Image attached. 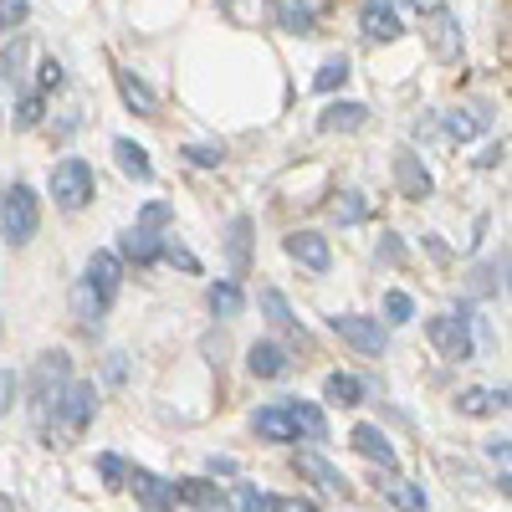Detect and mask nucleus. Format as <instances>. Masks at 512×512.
I'll use <instances>...</instances> for the list:
<instances>
[{
    "label": "nucleus",
    "instance_id": "1",
    "mask_svg": "<svg viewBox=\"0 0 512 512\" xmlns=\"http://www.w3.org/2000/svg\"><path fill=\"white\" fill-rule=\"evenodd\" d=\"M67 384H72V359L62 349L36 359V369H31V415H36L41 431H47V420L57 415V400H62Z\"/></svg>",
    "mask_w": 512,
    "mask_h": 512
},
{
    "label": "nucleus",
    "instance_id": "2",
    "mask_svg": "<svg viewBox=\"0 0 512 512\" xmlns=\"http://www.w3.org/2000/svg\"><path fill=\"white\" fill-rule=\"evenodd\" d=\"M93 195H98L93 164H88V159H77V154H67V159L52 169V200H57L62 210H88Z\"/></svg>",
    "mask_w": 512,
    "mask_h": 512
},
{
    "label": "nucleus",
    "instance_id": "3",
    "mask_svg": "<svg viewBox=\"0 0 512 512\" xmlns=\"http://www.w3.org/2000/svg\"><path fill=\"white\" fill-rule=\"evenodd\" d=\"M41 226V195L31 185H11L0 195V231L11 236V246H26Z\"/></svg>",
    "mask_w": 512,
    "mask_h": 512
},
{
    "label": "nucleus",
    "instance_id": "4",
    "mask_svg": "<svg viewBox=\"0 0 512 512\" xmlns=\"http://www.w3.org/2000/svg\"><path fill=\"white\" fill-rule=\"evenodd\" d=\"M328 328L344 338L349 349H359L364 359H379L384 349H390V333H384V323L379 318H364V313H338V318H328Z\"/></svg>",
    "mask_w": 512,
    "mask_h": 512
},
{
    "label": "nucleus",
    "instance_id": "5",
    "mask_svg": "<svg viewBox=\"0 0 512 512\" xmlns=\"http://www.w3.org/2000/svg\"><path fill=\"white\" fill-rule=\"evenodd\" d=\"M425 338L436 344V354L441 359H451V364H466L472 359V328H466V318H456V313H436V318H425Z\"/></svg>",
    "mask_w": 512,
    "mask_h": 512
},
{
    "label": "nucleus",
    "instance_id": "6",
    "mask_svg": "<svg viewBox=\"0 0 512 512\" xmlns=\"http://www.w3.org/2000/svg\"><path fill=\"white\" fill-rule=\"evenodd\" d=\"M82 287H88L93 303L108 313L113 297H118V287H123V256H118V251H93V256H88V272H82Z\"/></svg>",
    "mask_w": 512,
    "mask_h": 512
},
{
    "label": "nucleus",
    "instance_id": "7",
    "mask_svg": "<svg viewBox=\"0 0 512 512\" xmlns=\"http://www.w3.org/2000/svg\"><path fill=\"white\" fill-rule=\"evenodd\" d=\"M123 487H134V497L149 512H175L180 507V487L169 482V477H159V472H149V466H128V482Z\"/></svg>",
    "mask_w": 512,
    "mask_h": 512
},
{
    "label": "nucleus",
    "instance_id": "8",
    "mask_svg": "<svg viewBox=\"0 0 512 512\" xmlns=\"http://www.w3.org/2000/svg\"><path fill=\"white\" fill-rule=\"evenodd\" d=\"M93 410H98V390H93V384H77V379H72L67 390H62V400H57L62 425H67L72 436H82V431L93 425Z\"/></svg>",
    "mask_w": 512,
    "mask_h": 512
},
{
    "label": "nucleus",
    "instance_id": "9",
    "mask_svg": "<svg viewBox=\"0 0 512 512\" xmlns=\"http://www.w3.org/2000/svg\"><path fill=\"white\" fill-rule=\"evenodd\" d=\"M292 466H297V477H308L318 492H328V497H349L354 487H349V477L338 472L333 461H323L318 451H303V456H292Z\"/></svg>",
    "mask_w": 512,
    "mask_h": 512
},
{
    "label": "nucleus",
    "instance_id": "10",
    "mask_svg": "<svg viewBox=\"0 0 512 512\" xmlns=\"http://www.w3.org/2000/svg\"><path fill=\"white\" fill-rule=\"evenodd\" d=\"M282 251L292 256L297 267H308V272H328V262H333V246H328V236H318V231H292V236L282 241Z\"/></svg>",
    "mask_w": 512,
    "mask_h": 512
},
{
    "label": "nucleus",
    "instance_id": "11",
    "mask_svg": "<svg viewBox=\"0 0 512 512\" xmlns=\"http://www.w3.org/2000/svg\"><path fill=\"white\" fill-rule=\"evenodd\" d=\"M395 185H400V195H405V200H425V195L436 190L431 169L420 164V154H415V149H400V154H395Z\"/></svg>",
    "mask_w": 512,
    "mask_h": 512
},
{
    "label": "nucleus",
    "instance_id": "12",
    "mask_svg": "<svg viewBox=\"0 0 512 512\" xmlns=\"http://www.w3.org/2000/svg\"><path fill=\"white\" fill-rule=\"evenodd\" d=\"M246 369H251L256 379H282V374L292 369V354H287L282 344H272V338H256V344L246 349Z\"/></svg>",
    "mask_w": 512,
    "mask_h": 512
},
{
    "label": "nucleus",
    "instance_id": "13",
    "mask_svg": "<svg viewBox=\"0 0 512 512\" xmlns=\"http://www.w3.org/2000/svg\"><path fill=\"white\" fill-rule=\"evenodd\" d=\"M359 31H364L369 41H395L405 26H400V16H395L390 0H364V11H359Z\"/></svg>",
    "mask_w": 512,
    "mask_h": 512
},
{
    "label": "nucleus",
    "instance_id": "14",
    "mask_svg": "<svg viewBox=\"0 0 512 512\" xmlns=\"http://www.w3.org/2000/svg\"><path fill=\"white\" fill-rule=\"evenodd\" d=\"M175 487H180V507H190V512H231L226 492L216 482H205V477H185Z\"/></svg>",
    "mask_w": 512,
    "mask_h": 512
},
{
    "label": "nucleus",
    "instance_id": "15",
    "mask_svg": "<svg viewBox=\"0 0 512 512\" xmlns=\"http://www.w3.org/2000/svg\"><path fill=\"white\" fill-rule=\"evenodd\" d=\"M349 441H354V451L359 456H369V461H379L384 472H395V446H390V436L379 431V425H369V420H359L354 431H349Z\"/></svg>",
    "mask_w": 512,
    "mask_h": 512
},
{
    "label": "nucleus",
    "instance_id": "16",
    "mask_svg": "<svg viewBox=\"0 0 512 512\" xmlns=\"http://www.w3.org/2000/svg\"><path fill=\"white\" fill-rule=\"evenodd\" d=\"M282 410H287V420H292L297 441H328V415H323L318 405H308V400H282Z\"/></svg>",
    "mask_w": 512,
    "mask_h": 512
},
{
    "label": "nucleus",
    "instance_id": "17",
    "mask_svg": "<svg viewBox=\"0 0 512 512\" xmlns=\"http://www.w3.org/2000/svg\"><path fill=\"white\" fill-rule=\"evenodd\" d=\"M251 431H256V441H272V446L297 441V431H292V420H287L282 405H262V410H256L251 415Z\"/></svg>",
    "mask_w": 512,
    "mask_h": 512
},
{
    "label": "nucleus",
    "instance_id": "18",
    "mask_svg": "<svg viewBox=\"0 0 512 512\" xmlns=\"http://www.w3.org/2000/svg\"><path fill=\"white\" fill-rule=\"evenodd\" d=\"M425 36H431V52H436L441 62H451V57L461 52V26H456V16H451L446 6L431 11V31H425Z\"/></svg>",
    "mask_w": 512,
    "mask_h": 512
},
{
    "label": "nucleus",
    "instance_id": "19",
    "mask_svg": "<svg viewBox=\"0 0 512 512\" xmlns=\"http://www.w3.org/2000/svg\"><path fill=\"white\" fill-rule=\"evenodd\" d=\"M113 82H118V98H123L128 108H134L139 118H154V108H159V103H154V93H149V82H144L139 72H128V67H118V72H113Z\"/></svg>",
    "mask_w": 512,
    "mask_h": 512
},
{
    "label": "nucleus",
    "instance_id": "20",
    "mask_svg": "<svg viewBox=\"0 0 512 512\" xmlns=\"http://www.w3.org/2000/svg\"><path fill=\"white\" fill-rule=\"evenodd\" d=\"M364 123H369V108H364V103H328V108L318 113L323 134H354V128H364Z\"/></svg>",
    "mask_w": 512,
    "mask_h": 512
},
{
    "label": "nucleus",
    "instance_id": "21",
    "mask_svg": "<svg viewBox=\"0 0 512 512\" xmlns=\"http://www.w3.org/2000/svg\"><path fill=\"white\" fill-rule=\"evenodd\" d=\"M113 159H118V169L128 180H154V164H149V149L144 144H134V139H113Z\"/></svg>",
    "mask_w": 512,
    "mask_h": 512
},
{
    "label": "nucleus",
    "instance_id": "22",
    "mask_svg": "<svg viewBox=\"0 0 512 512\" xmlns=\"http://www.w3.org/2000/svg\"><path fill=\"white\" fill-rule=\"evenodd\" d=\"M313 16H318V0H282L277 6V21L292 36H313Z\"/></svg>",
    "mask_w": 512,
    "mask_h": 512
},
{
    "label": "nucleus",
    "instance_id": "23",
    "mask_svg": "<svg viewBox=\"0 0 512 512\" xmlns=\"http://www.w3.org/2000/svg\"><path fill=\"white\" fill-rule=\"evenodd\" d=\"M159 246H164V236H159V231H144V226L123 231V241H118V251L128 256V262H154Z\"/></svg>",
    "mask_w": 512,
    "mask_h": 512
},
{
    "label": "nucleus",
    "instance_id": "24",
    "mask_svg": "<svg viewBox=\"0 0 512 512\" xmlns=\"http://www.w3.org/2000/svg\"><path fill=\"white\" fill-rule=\"evenodd\" d=\"M456 410L461 415H502L507 410V390H461Z\"/></svg>",
    "mask_w": 512,
    "mask_h": 512
},
{
    "label": "nucleus",
    "instance_id": "25",
    "mask_svg": "<svg viewBox=\"0 0 512 512\" xmlns=\"http://www.w3.org/2000/svg\"><path fill=\"white\" fill-rule=\"evenodd\" d=\"M205 303H210V313H216V318H236V313L246 308V292H241L236 282H210Z\"/></svg>",
    "mask_w": 512,
    "mask_h": 512
},
{
    "label": "nucleus",
    "instance_id": "26",
    "mask_svg": "<svg viewBox=\"0 0 512 512\" xmlns=\"http://www.w3.org/2000/svg\"><path fill=\"white\" fill-rule=\"evenodd\" d=\"M323 400H328V405H359V400H364V384H359L354 374H328V379H323Z\"/></svg>",
    "mask_w": 512,
    "mask_h": 512
},
{
    "label": "nucleus",
    "instance_id": "27",
    "mask_svg": "<svg viewBox=\"0 0 512 512\" xmlns=\"http://www.w3.org/2000/svg\"><path fill=\"white\" fill-rule=\"evenodd\" d=\"M256 303H262V313H267L272 328H282V333L297 328V318H292V308H287V297H282L277 287H262V292H256Z\"/></svg>",
    "mask_w": 512,
    "mask_h": 512
},
{
    "label": "nucleus",
    "instance_id": "28",
    "mask_svg": "<svg viewBox=\"0 0 512 512\" xmlns=\"http://www.w3.org/2000/svg\"><path fill=\"white\" fill-rule=\"evenodd\" d=\"M246 246H251V216H236L231 221V236H226V256H231V272H246Z\"/></svg>",
    "mask_w": 512,
    "mask_h": 512
},
{
    "label": "nucleus",
    "instance_id": "29",
    "mask_svg": "<svg viewBox=\"0 0 512 512\" xmlns=\"http://www.w3.org/2000/svg\"><path fill=\"white\" fill-rule=\"evenodd\" d=\"M482 128H487V113H482V108H466V113H451V118H446V134L461 139V144H466V139H477Z\"/></svg>",
    "mask_w": 512,
    "mask_h": 512
},
{
    "label": "nucleus",
    "instance_id": "30",
    "mask_svg": "<svg viewBox=\"0 0 512 512\" xmlns=\"http://www.w3.org/2000/svg\"><path fill=\"white\" fill-rule=\"evenodd\" d=\"M344 82H349V57H328L318 67V77H313V88L318 93H333V88H344Z\"/></svg>",
    "mask_w": 512,
    "mask_h": 512
},
{
    "label": "nucleus",
    "instance_id": "31",
    "mask_svg": "<svg viewBox=\"0 0 512 512\" xmlns=\"http://www.w3.org/2000/svg\"><path fill=\"white\" fill-rule=\"evenodd\" d=\"M384 497H390L395 507H405V512H425V492L410 487V482H384Z\"/></svg>",
    "mask_w": 512,
    "mask_h": 512
},
{
    "label": "nucleus",
    "instance_id": "32",
    "mask_svg": "<svg viewBox=\"0 0 512 512\" xmlns=\"http://www.w3.org/2000/svg\"><path fill=\"white\" fill-rule=\"evenodd\" d=\"M410 318H415L410 292H384V323H410Z\"/></svg>",
    "mask_w": 512,
    "mask_h": 512
},
{
    "label": "nucleus",
    "instance_id": "33",
    "mask_svg": "<svg viewBox=\"0 0 512 512\" xmlns=\"http://www.w3.org/2000/svg\"><path fill=\"white\" fill-rule=\"evenodd\" d=\"M169 216H175V205H169V200H149V205L139 210V221H134V226L159 231V226H169Z\"/></svg>",
    "mask_w": 512,
    "mask_h": 512
},
{
    "label": "nucleus",
    "instance_id": "34",
    "mask_svg": "<svg viewBox=\"0 0 512 512\" xmlns=\"http://www.w3.org/2000/svg\"><path fill=\"white\" fill-rule=\"evenodd\" d=\"M185 159L190 164H200V169H221V144H185Z\"/></svg>",
    "mask_w": 512,
    "mask_h": 512
},
{
    "label": "nucleus",
    "instance_id": "35",
    "mask_svg": "<svg viewBox=\"0 0 512 512\" xmlns=\"http://www.w3.org/2000/svg\"><path fill=\"white\" fill-rule=\"evenodd\" d=\"M231 512H272V497L256 487H236V507Z\"/></svg>",
    "mask_w": 512,
    "mask_h": 512
},
{
    "label": "nucleus",
    "instance_id": "36",
    "mask_svg": "<svg viewBox=\"0 0 512 512\" xmlns=\"http://www.w3.org/2000/svg\"><path fill=\"white\" fill-rule=\"evenodd\" d=\"M31 16V0H0V31H16Z\"/></svg>",
    "mask_w": 512,
    "mask_h": 512
},
{
    "label": "nucleus",
    "instance_id": "37",
    "mask_svg": "<svg viewBox=\"0 0 512 512\" xmlns=\"http://www.w3.org/2000/svg\"><path fill=\"white\" fill-rule=\"evenodd\" d=\"M98 472H103L108 487H123L128 482V461L123 456H98Z\"/></svg>",
    "mask_w": 512,
    "mask_h": 512
},
{
    "label": "nucleus",
    "instance_id": "38",
    "mask_svg": "<svg viewBox=\"0 0 512 512\" xmlns=\"http://www.w3.org/2000/svg\"><path fill=\"white\" fill-rule=\"evenodd\" d=\"M159 256H164V262H175L180 272H200V262H195V256H190L185 246H175V241H164V246H159Z\"/></svg>",
    "mask_w": 512,
    "mask_h": 512
},
{
    "label": "nucleus",
    "instance_id": "39",
    "mask_svg": "<svg viewBox=\"0 0 512 512\" xmlns=\"http://www.w3.org/2000/svg\"><path fill=\"white\" fill-rule=\"evenodd\" d=\"M41 123V93H26L16 108V128H36Z\"/></svg>",
    "mask_w": 512,
    "mask_h": 512
},
{
    "label": "nucleus",
    "instance_id": "40",
    "mask_svg": "<svg viewBox=\"0 0 512 512\" xmlns=\"http://www.w3.org/2000/svg\"><path fill=\"white\" fill-rule=\"evenodd\" d=\"M36 72H41V77H36V82H41V93H47V88H62V62H57V57H41Z\"/></svg>",
    "mask_w": 512,
    "mask_h": 512
},
{
    "label": "nucleus",
    "instance_id": "41",
    "mask_svg": "<svg viewBox=\"0 0 512 512\" xmlns=\"http://www.w3.org/2000/svg\"><path fill=\"white\" fill-rule=\"evenodd\" d=\"M16 390H21V379H16L11 369H0V415L16 405Z\"/></svg>",
    "mask_w": 512,
    "mask_h": 512
},
{
    "label": "nucleus",
    "instance_id": "42",
    "mask_svg": "<svg viewBox=\"0 0 512 512\" xmlns=\"http://www.w3.org/2000/svg\"><path fill=\"white\" fill-rule=\"evenodd\" d=\"M364 210H369V205H364V195H359V190H349V195H344V205H338V221H359Z\"/></svg>",
    "mask_w": 512,
    "mask_h": 512
},
{
    "label": "nucleus",
    "instance_id": "43",
    "mask_svg": "<svg viewBox=\"0 0 512 512\" xmlns=\"http://www.w3.org/2000/svg\"><path fill=\"white\" fill-rule=\"evenodd\" d=\"M272 512H318L313 497H272Z\"/></svg>",
    "mask_w": 512,
    "mask_h": 512
},
{
    "label": "nucleus",
    "instance_id": "44",
    "mask_svg": "<svg viewBox=\"0 0 512 512\" xmlns=\"http://www.w3.org/2000/svg\"><path fill=\"white\" fill-rule=\"evenodd\" d=\"M210 472H221V477H231V472H236V461H231V456H210Z\"/></svg>",
    "mask_w": 512,
    "mask_h": 512
},
{
    "label": "nucleus",
    "instance_id": "45",
    "mask_svg": "<svg viewBox=\"0 0 512 512\" xmlns=\"http://www.w3.org/2000/svg\"><path fill=\"white\" fill-rule=\"evenodd\" d=\"M502 154H507V144H492V149H487V154H482V159H477V164H482V169H492V164H497V159H502Z\"/></svg>",
    "mask_w": 512,
    "mask_h": 512
},
{
    "label": "nucleus",
    "instance_id": "46",
    "mask_svg": "<svg viewBox=\"0 0 512 512\" xmlns=\"http://www.w3.org/2000/svg\"><path fill=\"white\" fill-rule=\"evenodd\" d=\"M0 512H21V507H16L11 497H0Z\"/></svg>",
    "mask_w": 512,
    "mask_h": 512
},
{
    "label": "nucleus",
    "instance_id": "47",
    "mask_svg": "<svg viewBox=\"0 0 512 512\" xmlns=\"http://www.w3.org/2000/svg\"><path fill=\"white\" fill-rule=\"evenodd\" d=\"M226 11H241V0H226Z\"/></svg>",
    "mask_w": 512,
    "mask_h": 512
},
{
    "label": "nucleus",
    "instance_id": "48",
    "mask_svg": "<svg viewBox=\"0 0 512 512\" xmlns=\"http://www.w3.org/2000/svg\"><path fill=\"white\" fill-rule=\"evenodd\" d=\"M410 6H431V0H410Z\"/></svg>",
    "mask_w": 512,
    "mask_h": 512
}]
</instances>
